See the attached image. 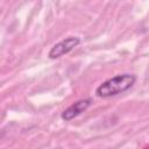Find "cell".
<instances>
[{
  "label": "cell",
  "mask_w": 149,
  "mask_h": 149,
  "mask_svg": "<svg viewBox=\"0 0 149 149\" xmlns=\"http://www.w3.org/2000/svg\"><path fill=\"white\" fill-rule=\"evenodd\" d=\"M136 81V77L132 73H121L116 74L104 83H101L97 90L95 94L99 98H111L128 91Z\"/></svg>",
  "instance_id": "cell-1"
},
{
  "label": "cell",
  "mask_w": 149,
  "mask_h": 149,
  "mask_svg": "<svg viewBox=\"0 0 149 149\" xmlns=\"http://www.w3.org/2000/svg\"><path fill=\"white\" fill-rule=\"evenodd\" d=\"M79 43H80V40L77 36L66 37V38H64V40H62L58 43H56V44L52 45V48L48 52V57L50 59L59 58V57L69 54L71 50H73Z\"/></svg>",
  "instance_id": "cell-2"
},
{
  "label": "cell",
  "mask_w": 149,
  "mask_h": 149,
  "mask_svg": "<svg viewBox=\"0 0 149 149\" xmlns=\"http://www.w3.org/2000/svg\"><path fill=\"white\" fill-rule=\"evenodd\" d=\"M92 98H85V99H80L77 100L76 102H73L71 106H69L68 108H65L62 114L61 118L65 121H70L77 116H79L80 114H83L91 105H92Z\"/></svg>",
  "instance_id": "cell-3"
}]
</instances>
